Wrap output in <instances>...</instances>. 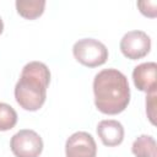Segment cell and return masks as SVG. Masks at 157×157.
<instances>
[{
	"instance_id": "ba28073f",
	"label": "cell",
	"mask_w": 157,
	"mask_h": 157,
	"mask_svg": "<svg viewBox=\"0 0 157 157\" xmlns=\"http://www.w3.org/2000/svg\"><path fill=\"white\" fill-rule=\"evenodd\" d=\"M97 134L102 144L109 147L118 146L124 140V128L121 123L113 119L99 121L97 125Z\"/></svg>"
},
{
	"instance_id": "7c38bea8",
	"label": "cell",
	"mask_w": 157,
	"mask_h": 157,
	"mask_svg": "<svg viewBox=\"0 0 157 157\" xmlns=\"http://www.w3.org/2000/svg\"><path fill=\"white\" fill-rule=\"evenodd\" d=\"M137 7L140 9V12L146 16V17H156V7H157V1H139Z\"/></svg>"
},
{
	"instance_id": "8fae6325",
	"label": "cell",
	"mask_w": 157,
	"mask_h": 157,
	"mask_svg": "<svg viewBox=\"0 0 157 157\" xmlns=\"http://www.w3.org/2000/svg\"><path fill=\"white\" fill-rule=\"evenodd\" d=\"M17 123L16 110L7 103L0 102V131L11 130Z\"/></svg>"
},
{
	"instance_id": "3957f363",
	"label": "cell",
	"mask_w": 157,
	"mask_h": 157,
	"mask_svg": "<svg viewBox=\"0 0 157 157\" xmlns=\"http://www.w3.org/2000/svg\"><path fill=\"white\" fill-rule=\"evenodd\" d=\"M75 59L87 67H97L103 65L108 59L107 47L94 38H82L72 47Z\"/></svg>"
},
{
	"instance_id": "5bb4252c",
	"label": "cell",
	"mask_w": 157,
	"mask_h": 157,
	"mask_svg": "<svg viewBox=\"0 0 157 157\" xmlns=\"http://www.w3.org/2000/svg\"><path fill=\"white\" fill-rule=\"evenodd\" d=\"M2 31H4V22H2V18L0 17V34L2 33Z\"/></svg>"
},
{
	"instance_id": "277c9868",
	"label": "cell",
	"mask_w": 157,
	"mask_h": 157,
	"mask_svg": "<svg viewBox=\"0 0 157 157\" xmlns=\"http://www.w3.org/2000/svg\"><path fill=\"white\" fill-rule=\"evenodd\" d=\"M10 147L16 157H38L43 151V140L34 130L23 129L11 137Z\"/></svg>"
},
{
	"instance_id": "7a4b0ae2",
	"label": "cell",
	"mask_w": 157,
	"mask_h": 157,
	"mask_svg": "<svg viewBox=\"0 0 157 157\" xmlns=\"http://www.w3.org/2000/svg\"><path fill=\"white\" fill-rule=\"evenodd\" d=\"M49 82L50 71L48 66L40 61H29L23 66L15 86L16 102L25 110H38L45 102Z\"/></svg>"
},
{
	"instance_id": "8992f818",
	"label": "cell",
	"mask_w": 157,
	"mask_h": 157,
	"mask_svg": "<svg viewBox=\"0 0 157 157\" xmlns=\"http://www.w3.org/2000/svg\"><path fill=\"white\" fill-rule=\"evenodd\" d=\"M66 157H97V145L93 136L86 131H76L65 144Z\"/></svg>"
},
{
	"instance_id": "9c48e42d",
	"label": "cell",
	"mask_w": 157,
	"mask_h": 157,
	"mask_svg": "<svg viewBox=\"0 0 157 157\" xmlns=\"http://www.w3.org/2000/svg\"><path fill=\"white\" fill-rule=\"evenodd\" d=\"M16 10L20 16L27 20H34L44 12V0H17L15 2Z\"/></svg>"
},
{
	"instance_id": "4fadbf2b",
	"label": "cell",
	"mask_w": 157,
	"mask_h": 157,
	"mask_svg": "<svg viewBox=\"0 0 157 157\" xmlns=\"http://www.w3.org/2000/svg\"><path fill=\"white\" fill-rule=\"evenodd\" d=\"M146 113L152 124H155L156 118V92L148 93L146 97Z\"/></svg>"
},
{
	"instance_id": "5b68a950",
	"label": "cell",
	"mask_w": 157,
	"mask_h": 157,
	"mask_svg": "<svg viewBox=\"0 0 157 157\" xmlns=\"http://www.w3.org/2000/svg\"><path fill=\"white\" fill-rule=\"evenodd\" d=\"M151 50V38L144 31H130L120 40V52L130 60L146 56Z\"/></svg>"
},
{
	"instance_id": "6da1fadb",
	"label": "cell",
	"mask_w": 157,
	"mask_h": 157,
	"mask_svg": "<svg viewBox=\"0 0 157 157\" xmlns=\"http://www.w3.org/2000/svg\"><path fill=\"white\" fill-rule=\"evenodd\" d=\"M96 108L108 115L125 110L130 102V87L126 76L117 69H104L93 78Z\"/></svg>"
},
{
	"instance_id": "52a82bcc",
	"label": "cell",
	"mask_w": 157,
	"mask_h": 157,
	"mask_svg": "<svg viewBox=\"0 0 157 157\" xmlns=\"http://www.w3.org/2000/svg\"><path fill=\"white\" fill-rule=\"evenodd\" d=\"M132 81L135 87L148 93L156 92L157 88V64L155 61L142 63L135 66L132 71Z\"/></svg>"
},
{
	"instance_id": "30bf717a",
	"label": "cell",
	"mask_w": 157,
	"mask_h": 157,
	"mask_svg": "<svg viewBox=\"0 0 157 157\" xmlns=\"http://www.w3.org/2000/svg\"><path fill=\"white\" fill-rule=\"evenodd\" d=\"M135 157H156V141L151 135H140L131 146Z\"/></svg>"
}]
</instances>
